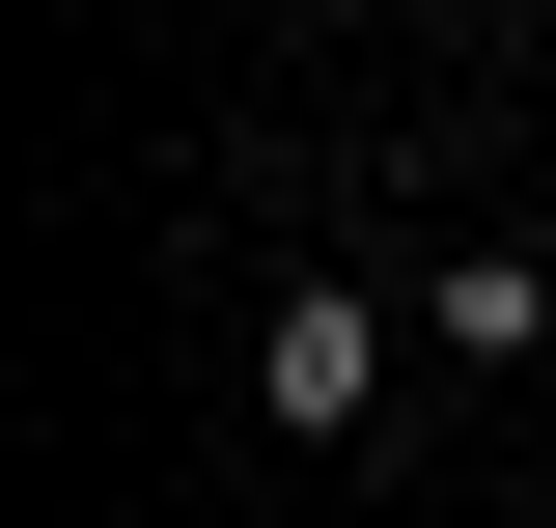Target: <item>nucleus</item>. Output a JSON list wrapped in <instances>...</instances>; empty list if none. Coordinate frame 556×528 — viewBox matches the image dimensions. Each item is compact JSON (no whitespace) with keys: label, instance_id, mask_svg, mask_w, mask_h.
I'll return each mask as SVG.
<instances>
[{"label":"nucleus","instance_id":"nucleus-1","mask_svg":"<svg viewBox=\"0 0 556 528\" xmlns=\"http://www.w3.org/2000/svg\"><path fill=\"white\" fill-rule=\"evenodd\" d=\"M390 278H278V306H251V417H278V445H390Z\"/></svg>","mask_w":556,"mask_h":528},{"label":"nucleus","instance_id":"nucleus-2","mask_svg":"<svg viewBox=\"0 0 556 528\" xmlns=\"http://www.w3.org/2000/svg\"><path fill=\"white\" fill-rule=\"evenodd\" d=\"M417 334L445 362H556V251H417Z\"/></svg>","mask_w":556,"mask_h":528}]
</instances>
